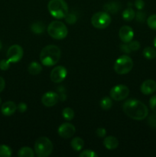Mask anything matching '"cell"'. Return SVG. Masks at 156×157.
I'll return each mask as SVG.
<instances>
[{
	"label": "cell",
	"instance_id": "1",
	"mask_svg": "<svg viewBox=\"0 0 156 157\" xmlns=\"http://www.w3.org/2000/svg\"><path fill=\"white\" fill-rule=\"evenodd\" d=\"M123 111L128 117L136 121H142L148 115L147 106L136 99H129L122 105Z\"/></svg>",
	"mask_w": 156,
	"mask_h": 157
},
{
	"label": "cell",
	"instance_id": "2",
	"mask_svg": "<svg viewBox=\"0 0 156 157\" xmlns=\"http://www.w3.org/2000/svg\"><path fill=\"white\" fill-rule=\"evenodd\" d=\"M61 56V51L54 44H49L42 48L40 53L41 64L47 67H51L58 64Z\"/></svg>",
	"mask_w": 156,
	"mask_h": 157
},
{
	"label": "cell",
	"instance_id": "3",
	"mask_svg": "<svg viewBox=\"0 0 156 157\" xmlns=\"http://www.w3.org/2000/svg\"><path fill=\"white\" fill-rule=\"evenodd\" d=\"M47 9L50 15L57 19H62L68 14V6L64 0H50Z\"/></svg>",
	"mask_w": 156,
	"mask_h": 157
},
{
	"label": "cell",
	"instance_id": "4",
	"mask_svg": "<svg viewBox=\"0 0 156 157\" xmlns=\"http://www.w3.org/2000/svg\"><path fill=\"white\" fill-rule=\"evenodd\" d=\"M53 144L50 139L46 136H41L37 139L35 143V154L38 157H47L53 151Z\"/></svg>",
	"mask_w": 156,
	"mask_h": 157
},
{
	"label": "cell",
	"instance_id": "5",
	"mask_svg": "<svg viewBox=\"0 0 156 157\" xmlns=\"http://www.w3.org/2000/svg\"><path fill=\"white\" fill-rule=\"evenodd\" d=\"M47 33L51 38L61 40L67 37L68 31L64 22L60 21H53L47 26Z\"/></svg>",
	"mask_w": 156,
	"mask_h": 157
},
{
	"label": "cell",
	"instance_id": "6",
	"mask_svg": "<svg viewBox=\"0 0 156 157\" xmlns=\"http://www.w3.org/2000/svg\"><path fill=\"white\" fill-rule=\"evenodd\" d=\"M133 67V61L127 55H121L116 59L114 64V70L119 75H126Z\"/></svg>",
	"mask_w": 156,
	"mask_h": 157
},
{
	"label": "cell",
	"instance_id": "7",
	"mask_svg": "<svg viewBox=\"0 0 156 157\" xmlns=\"http://www.w3.org/2000/svg\"><path fill=\"white\" fill-rule=\"evenodd\" d=\"M111 17L106 12H98L91 18L93 26L98 29H104L108 27L111 23Z\"/></svg>",
	"mask_w": 156,
	"mask_h": 157
},
{
	"label": "cell",
	"instance_id": "8",
	"mask_svg": "<svg viewBox=\"0 0 156 157\" xmlns=\"http://www.w3.org/2000/svg\"><path fill=\"white\" fill-rule=\"evenodd\" d=\"M129 94V89L124 84H118L112 87L110 90V98L116 101L125 100Z\"/></svg>",
	"mask_w": 156,
	"mask_h": 157
},
{
	"label": "cell",
	"instance_id": "9",
	"mask_svg": "<svg viewBox=\"0 0 156 157\" xmlns=\"http://www.w3.org/2000/svg\"><path fill=\"white\" fill-rule=\"evenodd\" d=\"M24 55L23 48L18 44H13L9 48L7 52V59L11 63H17L21 60Z\"/></svg>",
	"mask_w": 156,
	"mask_h": 157
},
{
	"label": "cell",
	"instance_id": "10",
	"mask_svg": "<svg viewBox=\"0 0 156 157\" xmlns=\"http://www.w3.org/2000/svg\"><path fill=\"white\" fill-rule=\"evenodd\" d=\"M67 75V70L66 67H64V66H57L54 67V69L50 72V78L52 82L59 84L65 79Z\"/></svg>",
	"mask_w": 156,
	"mask_h": 157
},
{
	"label": "cell",
	"instance_id": "11",
	"mask_svg": "<svg viewBox=\"0 0 156 157\" xmlns=\"http://www.w3.org/2000/svg\"><path fill=\"white\" fill-rule=\"evenodd\" d=\"M76 132L75 127L70 123H64L58 127V133L61 137L64 139H70Z\"/></svg>",
	"mask_w": 156,
	"mask_h": 157
},
{
	"label": "cell",
	"instance_id": "12",
	"mask_svg": "<svg viewBox=\"0 0 156 157\" xmlns=\"http://www.w3.org/2000/svg\"><path fill=\"white\" fill-rule=\"evenodd\" d=\"M59 100L58 94L54 91H48L43 94L42 98H41V103L45 107H50L56 105Z\"/></svg>",
	"mask_w": 156,
	"mask_h": 157
},
{
	"label": "cell",
	"instance_id": "13",
	"mask_svg": "<svg viewBox=\"0 0 156 157\" xmlns=\"http://www.w3.org/2000/svg\"><path fill=\"white\" fill-rule=\"evenodd\" d=\"M119 37L123 43H129L134 37V31L130 26L124 25L119 31Z\"/></svg>",
	"mask_w": 156,
	"mask_h": 157
},
{
	"label": "cell",
	"instance_id": "14",
	"mask_svg": "<svg viewBox=\"0 0 156 157\" xmlns=\"http://www.w3.org/2000/svg\"><path fill=\"white\" fill-rule=\"evenodd\" d=\"M140 90L145 95L151 94L156 90V82L154 80H146L141 84Z\"/></svg>",
	"mask_w": 156,
	"mask_h": 157
},
{
	"label": "cell",
	"instance_id": "15",
	"mask_svg": "<svg viewBox=\"0 0 156 157\" xmlns=\"http://www.w3.org/2000/svg\"><path fill=\"white\" fill-rule=\"evenodd\" d=\"M17 110V106L13 101H6L2 105L1 112L4 116H12Z\"/></svg>",
	"mask_w": 156,
	"mask_h": 157
},
{
	"label": "cell",
	"instance_id": "16",
	"mask_svg": "<svg viewBox=\"0 0 156 157\" xmlns=\"http://www.w3.org/2000/svg\"><path fill=\"white\" fill-rule=\"evenodd\" d=\"M103 145L107 150H115L119 146V140L113 136H109L103 140Z\"/></svg>",
	"mask_w": 156,
	"mask_h": 157
},
{
	"label": "cell",
	"instance_id": "17",
	"mask_svg": "<svg viewBox=\"0 0 156 157\" xmlns=\"http://www.w3.org/2000/svg\"><path fill=\"white\" fill-rule=\"evenodd\" d=\"M121 7H122V6H121L120 2L117 1H113L104 5L103 9L105 10V12L114 14L119 12Z\"/></svg>",
	"mask_w": 156,
	"mask_h": 157
},
{
	"label": "cell",
	"instance_id": "18",
	"mask_svg": "<svg viewBox=\"0 0 156 157\" xmlns=\"http://www.w3.org/2000/svg\"><path fill=\"white\" fill-rule=\"evenodd\" d=\"M28 73L32 75H37L40 74L42 71V66L41 64H39L37 61H33L29 64L28 67Z\"/></svg>",
	"mask_w": 156,
	"mask_h": 157
},
{
	"label": "cell",
	"instance_id": "19",
	"mask_svg": "<svg viewBox=\"0 0 156 157\" xmlns=\"http://www.w3.org/2000/svg\"><path fill=\"white\" fill-rule=\"evenodd\" d=\"M71 147L75 151H81L84 147V140L81 137H75L72 140Z\"/></svg>",
	"mask_w": 156,
	"mask_h": 157
},
{
	"label": "cell",
	"instance_id": "20",
	"mask_svg": "<svg viewBox=\"0 0 156 157\" xmlns=\"http://www.w3.org/2000/svg\"><path fill=\"white\" fill-rule=\"evenodd\" d=\"M45 29V25L41 21H36L34 22L33 24L31 25V30L33 33L37 34V35H40V34L43 33Z\"/></svg>",
	"mask_w": 156,
	"mask_h": 157
},
{
	"label": "cell",
	"instance_id": "21",
	"mask_svg": "<svg viewBox=\"0 0 156 157\" xmlns=\"http://www.w3.org/2000/svg\"><path fill=\"white\" fill-rule=\"evenodd\" d=\"M18 156L19 157H34L35 151L28 147H21L18 152Z\"/></svg>",
	"mask_w": 156,
	"mask_h": 157
},
{
	"label": "cell",
	"instance_id": "22",
	"mask_svg": "<svg viewBox=\"0 0 156 157\" xmlns=\"http://www.w3.org/2000/svg\"><path fill=\"white\" fill-rule=\"evenodd\" d=\"M143 56L148 60H152L156 57V50L152 47H146L143 50Z\"/></svg>",
	"mask_w": 156,
	"mask_h": 157
},
{
	"label": "cell",
	"instance_id": "23",
	"mask_svg": "<svg viewBox=\"0 0 156 157\" xmlns=\"http://www.w3.org/2000/svg\"><path fill=\"white\" fill-rule=\"evenodd\" d=\"M122 15L124 20L129 21H132L136 17V12L131 7H128L122 12Z\"/></svg>",
	"mask_w": 156,
	"mask_h": 157
},
{
	"label": "cell",
	"instance_id": "24",
	"mask_svg": "<svg viewBox=\"0 0 156 157\" xmlns=\"http://www.w3.org/2000/svg\"><path fill=\"white\" fill-rule=\"evenodd\" d=\"M100 104V107L102 110H110L112 108V107H113V101H112V98H109V97H104L100 101V104Z\"/></svg>",
	"mask_w": 156,
	"mask_h": 157
},
{
	"label": "cell",
	"instance_id": "25",
	"mask_svg": "<svg viewBox=\"0 0 156 157\" xmlns=\"http://www.w3.org/2000/svg\"><path fill=\"white\" fill-rule=\"evenodd\" d=\"M62 116L66 121H72L74 117V111L70 107H65L62 111Z\"/></svg>",
	"mask_w": 156,
	"mask_h": 157
},
{
	"label": "cell",
	"instance_id": "26",
	"mask_svg": "<svg viewBox=\"0 0 156 157\" xmlns=\"http://www.w3.org/2000/svg\"><path fill=\"white\" fill-rule=\"evenodd\" d=\"M12 149L8 146L0 145V157H10L12 156Z\"/></svg>",
	"mask_w": 156,
	"mask_h": 157
},
{
	"label": "cell",
	"instance_id": "27",
	"mask_svg": "<svg viewBox=\"0 0 156 157\" xmlns=\"http://www.w3.org/2000/svg\"><path fill=\"white\" fill-rule=\"evenodd\" d=\"M147 25L151 29L156 30V14H153L147 18Z\"/></svg>",
	"mask_w": 156,
	"mask_h": 157
},
{
	"label": "cell",
	"instance_id": "28",
	"mask_svg": "<svg viewBox=\"0 0 156 157\" xmlns=\"http://www.w3.org/2000/svg\"><path fill=\"white\" fill-rule=\"evenodd\" d=\"M64 18H65L66 22L70 25L75 24L76 22V20H77L76 15L73 13H68Z\"/></svg>",
	"mask_w": 156,
	"mask_h": 157
},
{
	"label": "cell",
	"instance_id": "29",
	"mask_svg": "<svg viewBox=\"0 0 156 157\" xmlns=\"http://www.w3.org/2000/svg\"><path fill=\"white\" fill-rule=\"evenodd\" d=\"M137 21L140 23H144L146 19V14L145 12H142V10H139V12H137L136 13V17Z\"/></svg>",
	"mask_w": 156,
	"mask_h": 157
},
{
	"label": "cell",
	"instance_id": "30",
	"mask_svg": "<svg viewBox=\"0 0 156 157\" xmlns=\"http://www.w3.org/2000/svg\"><path fill=\"white\" fill-rule=\"evenodd\" d=\"M97 156L98 155L94 151H93L91 150H83L80 153V157H97Z\"/></svg>",
	"mask_w": 156,
	"mask_h": 157
},
{
	"label": "cell",
	"instance_id": "31",
	"mask_svg": "<svg viewBox=\"0 0 156 157\" xmlns=\"http://www.w3.org/2000/svg\"><path fill=\"white\" fill-rule=\"evenodd\" d=\"M148 124L152 128L156 129V113H152L149 115L148 118Z\"/></svg>",
	"mask_w": 156,
	"mask_h": 157
},
{
	"label": "cell",
	"instance_id": "32",
	"mask_svg": "<svg viewBox=\"0 0 156 157\" xmlns=\"http://www.w3.org/2000/svg\"><path fill=\"white\" fill-rule=\"evenodd\" d=\"M128 46H129L130 49H131L132 51H134V52L139 50L141 47L140 43L138 41H132V40L129 43H128Z\"/></svg>",
	"mask_w": 156,
	"mask_h": 157
},
{
	"label": "cell",
	"instance_id": "33",
	"mask_svg": "<svg viewBox=\"0 0 156 157\" xmlns=\"http://www.w3.org/2000/svg\"><path fill=\"white\" fill-rule=\"evenodd\" d=\"M10 61L9 60H2L0 61V69L2 71H7L10 67Z\"/></svg>",
	"mask_w": 156,
	"mask_h": 157
},
{
	"label": "cell",
	"instance_id": "34",
	"mask_svg": "<svg viewBox=\"0 0 156 157\" xmlns=\"http://www.w3.org/2000/svg\"><path fill=\"white\" fill-rule=\"evenodd\" d=\"M149 106L154 113H156V95L151 97L149 100Z\"/></svg>",
	"mask_w": 156,
	"mask_h": 157
},
{
	"label": "cell",
	"instance_id": "35",
	"mask_svg": "<svg viewBox=\"0 0 156 157\" xmlns=\"http://www.w3.org/2000/svg\"><path fill=\"white\" fill-rule=\"evenodd\" d=\"M119 48H120L121 52H122L125 54H130L132 52V50L130 49L129 46H128V44L127 43H124V44H120L119 45Z\"/></svg>",
	"mask_w": 156,
	"mask_h": 157
},
{
	"label": "cell",
	"instance_id": "36",
	"mask_svg": "<svg viewBox=\"0 0 156 157\" xmlns=\"http://www.w3.org/2000/svg\"><path fill=\"white\" fill-rule=\"evenodd\" d=\"M28 109V106L24 102H21L18 104L17 106V110L20 112V113H24V112L27 110Z\"/></svg>",
	"mask_w": 156,
	"mask_h": 157
},
{
	"label": "cell",
	"instance_id": "37",
	"mask_svg": "<svg viewBox=\"0 0 156 157\" xmlns=\"http://www.w3.org/2000/svg\"><path fill=\"white\" fill-rule=\"evenodd\" d=\"M134 5L138 10H142L145 7V2L143 0H136Z\"/></svg>",
	"mask_w": 156,
	"mask_h": 157
},
{
	"label": "cell",
	"instance_id": "38",
	"mask_svg": "<svg viewBox=\"0 0 156 157\" xmlns=\"http://www.w3.org/2000/svg\"><path fill=\"white\" fill-rule=\"evenodd\" d=\"M96 133L99 137L102 138L106 136V129L103 128V127H99V128L96 130Z\"/></svg>",
	"mask_w": 156,
	"mask_h": 157
},
{
	"label": "cell",
	"instance_id": "39",
	"mask_svg": "<svg viewBox=\"0 0 156 157\" xmlns=\"http://www.w3.org/2000/svg\"><path fill=\"white\" fill-rule=\"evenodd\" d=\"M5 87H6V81H5L4 78L0 76V93L4 90Z\"/></svg>",
	"mask_w": 156,
	"mask_h": 157
},
{
	"label": "cell",
	"instance_id": "40",
	"mask_svg": "<svg viewBox=\"0 0 156 157\" xmlns=\"http://www.w3.org/2000/svg\"><path fill=\"white\" fill-rule=\"evenodd\" d=\"M153 44H154V48H156V37H155V38H154V41H153Z\"/></svg>",
	"mask_w": 156,
	"mask_h": 157
},
{
	"label": "cell",
	"instance_id": "41",
	"mask_svg": "<svg viewBox=\"0 0 156 157\" xmlns=\"http://www.w3.org/2000/svg\"><path fill=\"white\" fill-rule=\"evenodd\" d=\"M2 42H1V41H0V51H1V49H2Z\"/></svg>",
	"mask_w": 156,
	"mask_h": 157
},
{
	"label": "cell",
	"instance_id": "42",
	"mask_svg": "<svg viewBox=\"0 0 156 157\" xmlns=\"http://www.w3.org/2000/svg\"><path fill=\"white\" fill-rule=\"evenodd\" d=\"M1 103H2V99L1 98H0V105H1Z\"/></svg>",
	"mask_w": 156,
	"mask_h": 157
}]
</instances>
